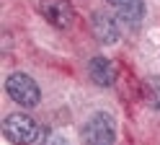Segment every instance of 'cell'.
<instances>
[{
    "label": "cell",
    "mask_w": 160,
    "mask_h": 145,
    "mask_svg": "<svg viewBox=\"0 0 160 145\" xmlns=\"http://www.w3.org/2000/svg\"><path fill=\"white\" fill-rule=\"evenodd\" d=\"M5 93L16 104H21V106H36L39 99H42L39 86L26 75V72H11L8 80H5Z\"/></svg>",
    "instance_id": "obj_2"
},
{
    "label": "cell",
    "mask_w": 160,
    "mask_h": 145,
    "mask_svg": "<svg viewBox=\"0 0 160 145\" xmlns=\"http://www.w3.org/2000/svg\"><path fill=\"white\" fill-rule=\"evenodd\" d=\"M93 31H96V39L103 41V44H111V41L119 39L116 21L108 18V16H103V13H96V16H93Z\"/></svg>",
    "instance_id": "obj_7"
},
{
    "label": "cell",
    "mask_w": 160,
    "mask_h": 145,
    "mask_svg": "<svg viewBox=\"0 0 160 145\" xmlns=\"http://www.w3.org/2000/svg\"><path fill=\"white\" fill-rule=\"evenodd\" d=\"M142 99L155 111H160V78H147L142 83Z\"/></svg>",
    "instance_id": "obj_8"
},
{
    "label": "cell",
    "mask_w": 160,
    "mask_h": 145,
    "mask_svg": "<svg viewBox=\"0 0 160 145\" xmlns=\"http://www.w3.org/2000/svg\"><path fill=\"white\" fill-rule=\"evenodd\" d=\"M39 10H42V16L57 29H67L72 24V5H70L67 0H42Z\"/></svg>",
    "instance_id": "obj_4"
},
{
    "label": "cell",
    "mask_w": 160,
    "mask_h": 145,
    "mask_svg": "<svg viewBox=\"0 0 160 145\" xmlns=\"http://www.w3.org/2000/svg\"><path fill=\"white\" fill-rule=\"evenodd\" d=\"M49 145H65V140L59 137V135H54V137H52V142H49Z\"/></svg>",
    "instance_id": "obj_10"
},
{
    "label": "cell",
    "mask_w": 160,
    "mask_h": 145,
    "mask_svg": "<svg viewBox=\"0 0 160 145\" xmlns=\"http://www.w3.org/2000/svg\"><path fill=\"white\" fill-rule=\"evenodd\" d=\"M88 72H91L93 83H98V86H111L114 78H116L114 65H111L106 57H93L91 65H88Z\"/></svg>",
    "instance_id": "obj_6"
},
{
    "label": "cell",
    "mask_w": 160,
    "mask_h": 145,
    "mask_svg": "<svg viewBox=\"0 0 160 145\" xmlns=\"http://www.w3.org/2000/svg\"><path fill=\"white\" fill-rule=\"evenodd\" d=\"M145 18V3L142 0H132L116 10V24L124 26V29H137Z\"/></svg>",
    "instance_id": "obj_5"
},
{
    "label": "cell",
    "mask_w": 160,
    "mask_h": 145,
    "mask_svg": "<svg viewBox=\"0 0 160 145\" xmlns=\"http://www.w3.org/2000/svg\"><path fill=\"white\" fill-rule=\"evenodd\" d=\"M114 137H116V127H114L111 114H106V111L93 114L83 127L85 145H114Z\"/></svg>",
    "instance_id": "obj_1"
},
{
    "label": "cell",
    "mask_w": 160,
    "mask_h": 145,
    "mask_svg": "<svg viewBox=\"0 0 160 145\" xmlns=\"http://www.w3.org/2000/svg\"><path fill=\"white\" fill-rule=\"evenodd\" d=\"M3 132H5V137L11 142L28 145V142L36 140L39 124L28 117V114H11V117H5V122H3Z\"/></svg>",
    "instance_id": "obj_3"
},
{
    "label": "cell",
    "mask_w": 160,
    "mask_h": 145,
    "mask_svg": "<svg viewBox=\"0 0 160 145\" xmlns=\"http://www.w3.org/2000/svg\"><path fill=\"white\" fill-rule=\"evenodd\" d=\"M108 3H111V5H119V8H122V5H127V3H132V0H108Z\"/></svg>",
    "instance_id": "obj_9"
}]
</instances>
